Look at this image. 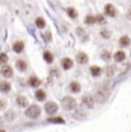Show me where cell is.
Returning a JSON list of instances; mask_svg holds the SVG:
<instances>
[{"instance_id":"obj_1","label":"cell","mask_w":131,"mask_h":132,"mask_svg":"<svg viewBox=\"0 0 131 132\" xmlns=\"http://www.w3.org/2000/svg\"><path fill=\"white\" fill-rule=\"evenodd\" d=\"M93 97H94V100L97 103H104L108 97H110V89L104 85V84H98L94 89V93H93Z\"/></svg>"},{"instance_id":"obj_2","label":"cell","mask_w":131,"mask_h":132,"mask_svg":"<svg viewBox=\"0 0 131 132\" xmlns=\"http://www.w3.org/2000/svg\"><path fill=\"white\" fill-rule=\"evenodd\" d=\"M41 114V108L37 105V104H32V105H29L27 109H26V116L28 117V118H32V119H36V118H38Z\"/></svg>"},{"instance_id":"obj_3","label":"cell","mask_w":131,"mask_h":132,"mask_svg":"<svg viewBox=\"0 0 131 132\" xmlns=\"http://www.w3.org/2000/svg\"><path fill=\"white\" fill-rule=\"evenodd\" d=\"M61 105L66 111L75 109L76 108V100H75V98H73V97H64L63 100H61Z\"/></svg>"},{"instance_id":"obj_4","label":"cell","mask_w":131,"mask_h":132,"mask_svg":"<svg viewBox=\"0 0 131 132\" xmlns=\"http://www.w3.org/2000/svg\"><path fill=\"white\" fill-rule=\"evenodd\" d=\"M45 111H46L47 114H55L59 111V105L55 102H47L45 104Z\"/></svg>"},{"instance_id":"obj_5","label":"cell","mask_w":131,"mask_h":132,"mask_svg":"<svg viewBox=\"0 0 131 132\" xmlns=\"http://www.w3.org/2000/svg\"><path fill=\"white\" fill-rule=\"evenodd\" d=\"M82 102L83 104L85 105V107H88V108H93V105H94V97L93 95H90V94H84L82 98Z\"/></svg>"},{"instance_id":"obj_6","label":"cell","mask_w":131,"mask_h":132,"mask_svg":"<svg viewBox=\"0 0 131 132\" xmlns=\"http://www.w3.org/2000/svg\"><path fill=\"white\" fill-rule=\"evenodd\" d=\"M104 13H106V15L112 16V18L117 15V10L115 9V6H113L112 4H107V5L104 6Z\"/></svg>"},{"instance_id":"obj_7","label":"cell","mask_w":131,"mask_h":132,"mask_svg":"<svg viewBox=\"0 0 131 132\" xmlns=\"http://www.w3.org/2000/svg\"><path fill=\"white\" fill-rule=\"evenodd\" d=\"M16 66H17V69H18L19 71H22V72H26V71H27V69H28L27 62H26L23 59H19V60H17Z\"/></svg>"},{"instance_id":"obj_8","label":"cell","mask_w":131,"mask_h":132,"mask_svg":"<svg viewBox=\"0 0 131 132\" xmlns=\"http://www.w3.org/2000/svg\"><path fill=\"white\" fill-rule=\"evenodd\" d=\"M1 74H3V76H5V78L13 76V69H12V66H9V65L3 66V67H1Z\"/></svg>"},{"instance_id":"obj_9","label":"cell","mask_w":131,"mask_h":132,"mask_svg":"<svg viewBox=\"0 0 131 132\" xmlns=\"http://www.w3.org/2000/svg\"><path fill=\"white\" fill-rule=\"evenodd\" d=\"M80 89H82V88H80V84L78 81H75V80L69 84V90H70L71 93H79Z\"/></svg>"},{"instance_id":"obj_10","label":"cell","mask_w":131,"mask_h":132,"mask_svg":"<svg viewBox=\"0 0 131 132\" xmlns=\"http://www.w3.org/2000/svg\"><path fill=\"white\" fill-rule=\"evenodd\" d=\"M61 66H63V69H64V70H69V69H71V66H73V60H71V59H69V57H64V59H61Z\"/></svg>"},{"instance_id":"obj_11","label":"cell","mask_w":131,"mask_h":132,"mask_svg":"<svg viewBox=\"0 0 131 132\" xmlns=\"http://www.w3.org/2000/svg\"><path fill=\"white\" fill-rule=\"evenodd\" d=\"M41 80L37 78V76H34V75H32V76H29V79H28V84H29V86H32V88H36V86H40L41 85Z\"/></svg>"},{"instance_id":"obj_12","label":"cell","mask_w":131,"mask_h":132,"mask_svg":"<svg viewBox=\"0 0 131 132\" xmlns=\"http://www.w3.org/2000/svg\"><path fill=\"white\" fill-rule=\"evenodd\" d=\"M23 50H24V43H23L22 41H17V42L13 43V51H14V52L20 53Z\"/></svg>"},{"instance_id":"obj_13","label":"cell","mask_w":131,"mask_h":132,"mask_svg":"<svg viewBox=\"0 0 131 132\" xmlns=\"http://www.w3.org/2000/svg\"><path fill=\"white\" fill-rule=\"evenodd\" d=\"M76 61L79 64H87L88 62V56L84 52H78L76 53Z\"/></svg>"},{"instance_id":"obj_14","label":"cell","mask_w":131,"mask_h":132,"mask_svg":"<svg viewBox=\"0 0 131 132\" xmlns=\"http://www.w3.org/2000/svg\"><path fill=\"white\" fill-rule=\"evenodd\" d=\"M34 97L37 100H40V102H43L45 99H46V92L43 90V89H38L36 93H34Z\"/></svg>"},{"instance_id":"obj_15","label":"cell","mask_w":131,"mask_h":132,"mask_svg":"<svg viewBox=\"0 0 131 132\" xmlns=\"http://www.w3.org/2000/svg\"><path fill=\"white\" fill-rule=\"evenodd\" d=\"M125 57H126V55H125L124 51H117L115 55H113V59H115L116 62H122L125 60Z\"/></svg>"},{"instance_id":"obj_16","label":"cell","mask_w":131,"mask_h":132,"mask_svg":"<svg viewBox=\"0 0 131 132\" xmlns=\"http://www.w3.org/2000/svg\"><path fill=\"white\" fill-rule=\"evenodd\" d=\"M89 71H90V74H92V76H94V78H97L101 75V72H102V69L97 65H93L90 66V69H89Z\"/></svg>"},{"instance_id":"obj_17","label":"cell","mask_w":131,"mask_h":132,"mask_svg":"<svg viewBox=\"0 0 131 132\" xmlns=\"http://www.w3.org/2000/svg\"><path fill=\"white\" fill-rule=\"evenodd\" d=\"M17 104L19 107H27L28 105V99L26 97H23V95H18L17 97Z\"/></svg>"},{"instance_id":"obj_18","label":"cell","mask_w":131,"mask_h":132,"mask_svg":"<svg viewBox=\"0 0 131 132\" xmlns=\"http://www.w3.org/2000/svg\"><path fill=\"white\" fill-rule=\"evenodd\" d=\"M130 37L129 36H122L121 38H120V41H118V43H120V46L121 47H127L129 45H130Z\"/></svg>"},{"instance_id":"obj_19","label":"cell","mask_w":131,"mask_h":132,"mask_svg":"<svg viewBox=\"0 0 131 132\" xmlns=\"http://www.w3.org/2000/svg\"><path fill=\"white\" fill-rule=\"evenodd\" d=\"M0 92H1V93H8V92H10V82L0 81Z\"/></svg>"},{"instance_id":"obj_20","label":"cell","mask_w":131,"mask_h":132,"mask_svg":"<svg viewBox=\"0 0 131 132\" xmlns=\"http://www.w3.org/2000/svg\"><path fill=\"white\" fill-rule=\"evenodd\" d=\"M42 56H43V60H45L47 64H51V62L53 61V55H52L50 51H45V52L42 53Z\"/></svg>"},{"instance_id":"obj_21","label":"cell","mask_w":131,"mask_h":132,"mask_svg":"<svg viewBox=\"0 0 131 132\" xmlns=\"http://www.w3.org/2000/svg\"><path fill=\"white\" fill-rule=\"evenodd\" d=\"M66 13H67V15L70 16V18H78V10L75 9V8H73V6H70V8H67L66 9Z\"/></svg>"},{"instance_id":"obj_22","label":"cell","mask_w":131,"mask_h":132,"mask_svg":"<svg viewBox=\"0 0 131 132\" xmlns=\"http://www.w3.org/2000/svg\"><path fill=\"white\" fill-rule=\"evenodd\" d=\"M104 72H106V75L107 76H113L116 72V66L115 65H110L106 67V70H104Z\"/></svg>"},{"instance_id":"obj_23","label":"cell","mask_w":131,"mask_h":132,"mask_svg":"<svg viewBox=\"0 0 131 132\" xmlns=\"http://www.w3.org/2000/svg\"><path fill=\"white\" fill-rule=\"evenodd\" d=\"M8 60H9L8 55H6V53H4V52H0V65L5 66L6 65V62H8Z\"/></svg>"},{"instance_id":"obj_24","label":"cell","mask_w":131,"mask_h":132,"mask_svg":"<svg viewBox=\"0 0 131 132\" xmlns=\"http://www.w3.org/2000/svg\"><path fill=\"white\" fill-rule=\"evenodd\" d=\"M36 26L38 27V28H43L45 26H46V22H45V19L43 18H41V16H38L37 19H36Z\"/></svg>"},{"instance_id":"obj_25","label":"cell","mask_w":131,"mask_h":132,"mask_svg":"<svg viewBox=\"0 0 131 132\" xmlns=\"http://www.w3.org/2000/svg\"><path fill=\"white\" fill-rule=\"evenodd\" d=\"M49 122H51V123H65L64 118H61V117H53V118H49Z\"/></svg>"},{"instance_id":"obj_26","label":"cell","mask_w":131,"mask_h":132,"mask_svg":"<svg viewBox=\"0 0 131 132\" xmlns=\"http://www.w3.org/2000/svg\"><path fill=\"white\" fill-rule=\"evenodd\" d=\"M101 56H102V60H103V61H110V60H111V53H110V51H107V50L103 51Z\"/></svg>"},{"instance_id":"obj_27","label":"cell","mask_w":131,"mask_h":132,"mask_svg":"<svg viewBox=\"0 0 131 132\" xmlns=\"http://www.w3.org/2000/svg\"><path fill=\"white\" fill-rule=\"evenodd\" d=\"M96 20H97V19H96L94 15H87V18H85V23L89 24V26H90V24H94Z\"/></svg>"},{"instance_id":"obj_28","label":"cell","mask_w":131,"mask_h":132,"mask_svg":"<svg viewBox=\"0 0 131 132\" xmlns=\"http://www.w3.org/2000/svg\"><path fill=\"white\" fill-rule=\"evenodd\" d=\"M14 118H16V113H14L13 111L6 112V114H5V119H6V121H13Z\"/></svg>"},{"instance_id":"obj_29","label":"cell","mask_w":131,"mask_h":132,"mask_svg":"<svg viewBox=\"0 0 131 132\" xmlns=\"http://www.w3.org/2000/svg\"><path fill=\"white\" fill-rule=\"evenodd\" d=\"M74 117L78 118V119H82L83 117H85V113H84L83 111H80V109H76L75 113H74Z\"/></svg>"},{"instance_id":"obj_30","label":"cell","mask_w":131,"mask_h":132,"mask_svg":"<svg viewBox=\"0 0 131 132\" xmlns=\"http://www.w3.org/2000/svg\"><path fill=\"white\" fill-rule=\"evenodd\" d=\"M101 34H102L103 38H110V37H111V32H110L107 28H103V29L101 31Z\"/></svg>"},{"instance_id":"obj_31","label":"cell","mask_w":131,"mask_h":132,"mask_svg":"<svg viewBox=\"0 0 131 132\" xmlns=\"http://www.w3.org/2000/svg\"><path fill=\"white\" fill-rule=\"evenodd\" d=\"M6 108V100L5 99H0V111Z\"/></svg>"},{"instance_id":"obj_32","label":"cell","mask_w":131,"mask_h":132,"mask_svg":"<svg viewBox=\"0 0 131 132\" xmlns=\"http://www.w3.org/2000/svg\"><path fill=\"white\" fill-rule=\"evenodd\" d=\"M96 19H97L98 22H101V23H103V22H104V18H103L102 15H97L96 16Z\"/></svg>"},{"instance_id":"obj_33","label":"cell","mask_w":131,"mask_h":132,"mask_svg":"<svg viewBox=\"0 0 131 132\" xmlns=\"http://www.w3.org/2000/svg\"><path fill=\"white\" fill-rule=\"evenodd\" d=\"M126 16H127L129 19H131V6H130V9L127 10V14H126Z\"/></svg>"},{"instance_id":"obj_34","label":"cell","mask_w":131,"mask_h":132,"mask_svg":"<svg viewBox=\"0 0 131 132\" xmlns=\"http://www.w3.org/2000/svg\"><path fill=\"white\" fill-rule=\"evenodd\" d=\"M46 39H47V41H50V39H51V34H50V32L46 33Z\"/></svg>"},{"instance_id":"obj_35","label":"cell","mask_w":131,"mask_h":132,"mask_svg":"<svg viewBox=\"0 0 131 132\" xmlns=\"http://www.w3.org/2000/svg\"><path fill=\"white\" fill-rule=\"evenodd\" d=\"M0 132H5V131H3V130H0Z\"/></svg>"},{"instance_id":"obj_36","label":"cell","mask_w":131,"mask_h":132,"mask_svg":"<svg viewBox=\"0 0 131 132\" xmlns=\"http://www.w3.org/2000/svg\"><path fill=\"white\" fill-rule=\"evenodd\" d=\"M0 123H1V118H0Z\"/></svg>"}]
</instances>
